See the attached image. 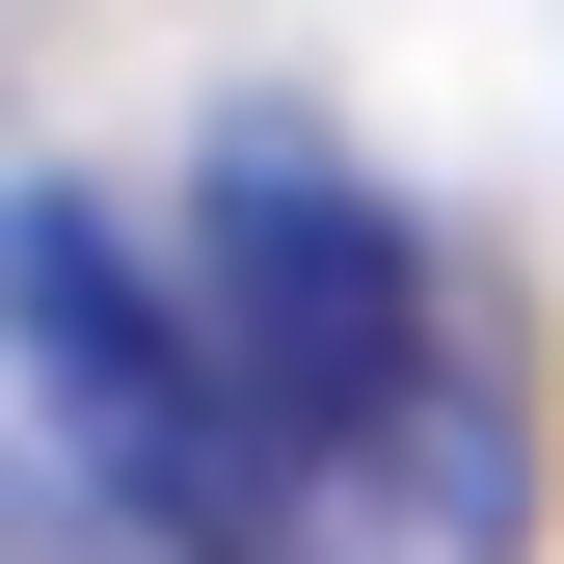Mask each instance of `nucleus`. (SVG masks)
Wrapping results in <instances>:
<instances>
[{"label":"nucleus","mask_w":564,"mask_h":564,"mask_svg":"<svg viewBox=\"0 0 564 564\" xmlns=\"http://www.w3.org/2000/svg\"><path fill=\"white\" fill-rule=\"evenodd\" d=\"M188 349H216V403L269 431L296 511H403V538H511V431H484V323L403 188L296 162V134H242L216 188H188Z\"/></svg>","instance_id":"f257e3e1"},{"label":"nucleus","mask_w":564,"mask_h":564,"mask_svg":"<svg viewBox=\"0 0 564 564\" xmlns=\"http://www.w3.org/2000/svg\"><path fill=\"white\" fill-rule=\"evenodd\" d=\"M0 323H28V403L82 431L134 511H188V538H296V484H269V431L216 403V349H188V296L134 269L108 216H0Z\"/></svg>","instance_id":"f03ea898"}]
</instances>
